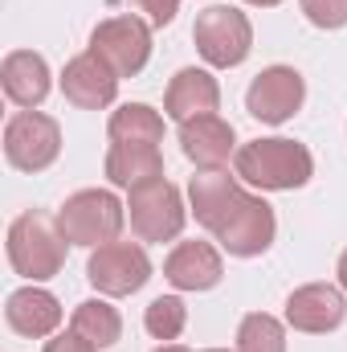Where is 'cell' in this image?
I'll return each instance as SVG.
<instances>
[{"mask_svg":"<svg viewBox=\"0 0 347 352\" xmlns=\"http://www.w3.org/2000/svg\"><path fill=\"white\" fill-rule=\"evenodd\" d=\"M188 201H192V213L196 221L237 258H254V254H265L270 242H274V209L261 201V197H250L237 180L221 168L213 173H196L188 180Z\"/></svg>","mask_w":347,"mask_h":352,"instance_id":"1","label":"cell"},{"mask_svg":"<svg viewBox=\"0 0 347 352\" xmlns=\"http://www.w3.org/2000/svg\"><path fill=\"white\" fill-rule=\"evenodd\" d=\"M66 246L70 242H66L62 226L49 213H41V209L21 213L8 226V263H12V270L21 278H29V283H45V278L62 274Z\"/></svg>","mask_w":347,"mask_h":352,"instance_id":"2","label":"cell"},{"mask_svg":"<svg viewBox=\"0 0 347 352\" xmlns=\"http://www.w3.org/2000/svg\"><path fill=\"white\" fill-rule=\"evenodd\" d=\"M311 173H315V160L294 140H254V144L237 148V176L258 188H270V192L302 188Z\"/></svg>","mask_w":347,"mask_h":352,"instance_id":"3","label":"cell"},{"mask_svg":"<svg viewBox=\"0 0 347 352\" xmlns=\"http://www.w3.org/2000/svg\"><path fill=\"white\" fill-rule=\"evenodd\" d=\"M192 41L200 50V58L217 70H233L250 58L254 50V25L246 12L229 8V4H213L196 16L192 25Z\"/></svg>","mask_w":347,"mask_h":352,"instance_id":"4","label":"cell"},{"mask_svg":"<svg viewBox=\"0 0 347 352\" xmlns=\"http://www.w3.org/2000/svg\"><path fill=\"white\" fill-rule=\"evenodd\" d=\"M123 217L127 213H123L119 197L106 192V188H82L58 209V226H62L66 242H74V246H106V242H115L119 230H123Z\"/></svg>","mask_w":347,"mask_h":352,"instance_id":"5","label":"cell"},{"mask_svg":"<svg viewBox=\"0 0 347 352\" xmlns=\"http://www.w3.org/2000/svg\"><path fill=\"white\" fill-rule=\"evenodd\" d=\"M127 209H131V230L143 242H172L184 230V217H188L184 201H180V188L172 180H164V176L135 184Z\"/></svg>","mask_w":347,"mask_h":352,"instance_id":"6","label":"cell"},{"mask_svg":"<svg viewBox=\"0 0 347 352\" xmlns=\"http://www.w3.org/2000/svg\"><path fill=\"white\" fill-rule=\"evenodd\" d=\"M62 152V127L58 119L41 111H21L4 127V156L21 173H45Z\"/></svg>","mask_w":347,"mask_h":352,"instance_id":"7","label":"cell"},{"mask_svg":"<svg viewBox=\"0 0 347 352\" xmlns=\"http://www.w3.org/2000/svg\"><path fill=\"white\" fill-rule=\"evenodd\" d=\"M90 50L119 78H135L152 58V29L139 16H110L90 33Z\"/></svg>","mask_w":347,"mask_h":352,"instance_id":"8","label":"cell"},{"mask_svg":"<svg viewBox=\"0 0 347 352\" xmlns=\"http://www.w3.org/2000/svg\"><path fill=\"white\" fill-rule=\"evenodd\" d=\"M86 278L102 295H135L152 278V258L135 242H106V246H94Z\"/></svg>","mask_w":347,"mask_h":352,"instance_id":"9","label":"cell"},{"mask_svg":"<svg viewBox=\"0 0 347 352\" xmlns=\"http://www.w3.org/2000/svg\"><path fill=\"white\" fill-rule=\"evenodd\" d=\"M307 98V82L294 66H270L246 90V111L261 123H286Z\"/></svg>","mask_w":347,"mask_h":352,"instance_id":"10","label":"cell"},{"mask_svg":"<svg viewBox=\"0 0 347 352\" xmlns=\"http://www.w3.org/2000/svg\"><path fill=\"white\" fill-rule=\"evenodd\" d=\"M344 316H347L344 291L331 287V283H307V287H298V291L286 299V324H290L294 332L319 336V332L339 328Z\"/></svg>","mask_w":347,"mask_h":352,"instance_id":"11","label":"cell"},{"mask_svg":"<svg viewBox=\"0 0 347 352\" xmlns=\"http://www.w3.org/2000/svg\"><path fill=\"white\" fill-rule=\"evenodd\" d=\"M62 94H66L74 107H82V111H98V107L115 102V94H119V74H115L94 50H86V54H78L74 62H66Z\"/></svg>","mask_w":347,"mask_h":352,"instance_id":"12","label":"cell"},{"mask_svg":"<svg viewBox=\"0 0 347 352\" xmlns=\"http://www.w3.org/2000/svg\"><path fill=\"white\" fill-rule=\"evenodd\" d=\"M233 127L221 119V115H200V119H188V123H180V148H184V156L196 164V168H204V173H213V168H221L225 160H229V152H233Z\"/></svg>","mask_w":347,"mask_h":352,"instance_id":"13","label":"cell"},{"mask_svg":"<svg viewBox=\"0 0 347 352\" xmlns=\"http://www.w3.org/2000/svg\"><path fill=\"white\" fill-rule=\"evenodd\" d=\"M217 107H221V87H217V78L208 70L188 66L168 82L164 111L176 123H188V119H200V115H217Z\"/></svg>","mask_w":347,"mask_h":352,"instance_id":"14","label":"cell"},{"mask_svg":"<svg viewBox=\"0 0 347 352\" xmlns=\"http://www.w3.org/2000/svg\"><path fill=\"white\" fill-rule=\"evenodd\" d=\"M221 274H225V263L208 242H180L164 263V278L180 291H208L221 283Z\"/></svg>","mask_w":347,"mask_h":352,"instance_id":"15","label":"cell"},{"mask_svg":"<svg viewBox=\"0 0 347 352\" xmlns=\"http://www.w3.org/2000/svg\"><path fill=\"white\" fill-rule=\"evenodd\" d=\"M0 82H4V94H8L16 107L33 111V107H41L45 94H49V66H45V58L33 54V50H12V54L4 58V66H0Z\"/></svg>","mask_w":347,"mask_h":352,"instance_id":"16","label":"cell"},{"mask_svg":"<svg viewBox=\"0 0 347 352\" xmlns=\"http://www.w3.org/2000/svg\"><path fill=\"white\" fill-rule=\"evenodd\" d=\"M4 320H8V328H12L16 336L37 340V336H49V332L62 324V303H58L49 291H41V287H21V291L8 295Z\"/></svg>","mask_w":347,"mask_h":352,"instance_id":"17","label":"cell"},{"mask_svg":"<svg viewBox=\"0 0 347 352\" xmlns=\"http://www.w3.org/2000/svg\"><path fill=\"white\" fill-rule=\"evenodd\" d=\"M164 176V156L152 144H110L106 152V180L119 188H135L143 180Z\"/></svg>","mask_w":347,"mask_h":352,"instance_id":"18","label":"cell"},{"mask_svg":"<svg viewBox=\"0 0 347 352\" xmlns=\"http://www.w3.org/2000/svg\"><path fill=\"white\" fill-rule=\"evenodd\" d=\"M106 131H110V144H152V148H160V140H164V119H160V111H152L147 102H127V107H119V111L110 115Z\"/></svg>","mask_w":347,"mask_h":352,"instance_id":"19","label":"cell"},{"mask_svg":"<svg viewBox=\"0 0 347 352\" xmlns=\"http://www.w3.org/2000/svg\"><path fill=\"white\" fill-rule=\"evenodd\" d=\"M74 332L86 336L94 349H110V344H119V336H123V320H119V311H115L110 303L86 299V303L74 307Z\"/></svg>","mask_w":347,"mask_h":352,"instance_id":"20","label":"cell"},{"mask_svg":"<svg viewBox=\"0 0 347 352\" xmlns=\"http://www.w3.org/2000/svg\"><path fill=\"white\" fill-rule=\"evenodd\" d=\"M237 352H286V332L274 316L254 311L237 328Z\"/></svg>","mask_w":347,"mask_h":352,"instance_id":"21","label":"cell"},{"mask_svg":"<svg viewBox=\"0 0 347 352\" xmlns=\"http://www.w3.org/2000/svg\"><path fill=\"white\" fill-rule=\"evenodd\" d=\"M184 324H188V307H184L176 295L152 299L147 311H143V328H147L156 340H176V336L184 332Z\"/></svg>","mask_w":347,"mask_h":352,"instance_id":"22","label":"cell"},{"mask_svg":"<svg viewBox=\"0 0 347 352\" xmlns=\"http://www.w3.org/2000/svg\"><path fill=\"white\" fill-rule=\"evenodd\" d=\"M298 4L315 29H344L347 25V0H298Z\"/></svg>","mask_w":347,"mask_h":352,"instance_id":"23","label":"cell"},{"mask_svg":"<svg viewBox=\"0 0 347 352\" xmlns=\"http://www.w3.org/2000/svg\"><path fill=\"white\" fill-rule=\"evenodd\" d=\"M139 12H147V21L156 25V29H164V25H172L176 12H180V0H131Z\"/></svg>","mask_w":347,"mask_h":352,"instance_id":"24","label":"cell"},{"mask_svg":"<svg viewBox=\"0 0 347 352\" xmlns=\"http://www.w3.org/2000/svg\"><path fill=\"white\" fill-rule=\"evenodd\" d=\"M45 352H98L90 344L86 336H78V332H66V336H58V340H49Z\"/></svg>","mask_w":347,"mask_h":352,"instance_id":"25","label":"cell"},{"mask_svg":"<svg viewBox=\"0 0 347 352\" xmlns=\"http://www.w3.org/2000/svg\"><path fill=\"white\" fill-rule=\"evenodd\" d=\"M339 287H344V291H347V250H344V254H339Z\"/></svg>","mask_w":347,"mask_h":352,"instance_id":"26","label":"cell"},{"mask_svg":"<svg viewBox=\"0 0 347 352\" xmlns=\"http://www.w3.org/2000/svg\"><path fill=\"white\" fill-rule=\"evenodd\" d=\"M246 4H258V8H274V4H282V0H246Z\"/></svg>","mask_w":347,"mask_h":352,"instance_id":"27","label":"cell"},{"mask_svg":"<svg viewBox=\"0 0 347 352\" xmlns=\"http://www.w3.org/2000/svg\"><path fill=\"white\" fill-rule=\"evenodd\" d=\"M156 352H188L184 344H164V349H156Z\"/></svg>","mask_w":347,"mask_h":352,"instance_id":"28","label":"cell"},{"mask_svg":"<svg viewBox=\"0 0 347 352\" xmlns=\"http://www.w3.org/2000/svg\"><path fill=\"white\" fill-rule=\"evenodd\" d=\"M204 352H229V349H204Z\"/></svg>","mask_w":347,"mask_h":352,"instance_id":"29","label":"cell"}]
</instances>
